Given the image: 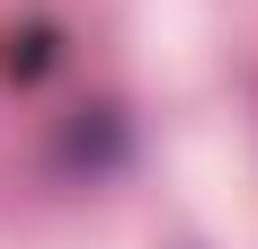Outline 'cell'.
I'll use <instances>...</instances> for the list:
<instances>
[{"label": "cell", "mask_w": 258, "mask_h": 249, "mask_svg": "<svg viewBox=\"0 0 258 249\" xmlns=\"http://www.w3.org/2000/svg\"><path fill=\"white\" fill-rule=\"evenodd\" d=\"M53 63V27H9V36H0V72L9 80H36Z\"/></svg>", "instance_id": "6da1fadb"}]
</instances>
